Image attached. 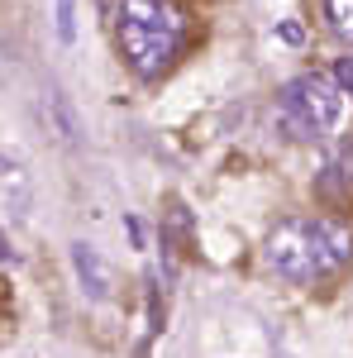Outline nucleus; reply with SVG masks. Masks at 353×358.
<instances>
[{"instance_id": "obj_7", "label": "nucleus", "mask_w": 353, "mask_h": 358, "mask_svg": "<svg viewBox=\"0 0 353 358\" xmlns=\"http://www.w3.org/2000/svg\"><path fill=\"white\" fill-rule=\"evenodd\" d=\"M57 38L62 43L77 38V0H57Z\"/></svg>"}, {"instance_id": "obj_8", "label": "nucleus", "mask_w": 353, "mask_h": 358, "mask_svg": "<svg viewBox=\"0 0 353 358\" xmlns=\"http://www.w3.org/2000/svg\"><path fill=\"white\" fill-rule=\"evenodd\" d=\"M334 77H339V86H344V91H353V57H344V62L334 67Z\"/></svg>"}, {"instance_id": "obj_6", "label": "nucleus", "mask_w": 353, "mask_h": 358, "mask_svg": "<svg viewBox=\"0 0 353 358\" xmlns=\"http://www.w3.org/2000/svg\"><path fill=\"white\" fill-rule=\"evenodd\" d=\"M325 20L344 43H353V0H325Z\"/></svg>"}, {"instance_id": "obj_9", "label": "nucleus", "mask_w": 353, "mask_h": 358, "mask_svg": "<svg viewBox=\"0 0 353 358\" xmlns=\"http://www.w3.org/2000/svg\"><path fill=\"white\" fill-rule=\"evenodd\" d=\"M0 258H10V248H5V234H0Z\"/></svg>"}, {"instance_id": "obj_3", "label": "nucleus", "mask_w": 353, "mask_h": 358, "mask_svg": "<svg viewBox=\"0 0 353 358\" xmlns=\"http://www.w3.org/2000/svg\"><path fill=\"white\" fill-rule=\"evenodd\" d=\"M268 268L296 287H310L320 273V258H315V244H310V220H282L268 234Z\"/></svg>"}, {"instance_id": "obj_1", "label": "nucleus", "mask_w": 353, "mask_h": 358, "mask_svg": "<svg viewBox=\"0 0 353 358\" xmlns=\"http://www.w3.org/2000/svg\"><path fill=\"white\" fill-rule=\"evenodd\" d=\"M115 43L138 82H158L187 43V15L177 0H115Z\"/></svg>"}, {"instance_id": "obj_4", "label": "nucleus", "mask_w": 353, "mask_h": 358, "mask_svg": "<svg viewBox=\"0 0 353 358\" xmlns=\"http://www.w3.org/2000/svg\"><path fill=\"white\" fill-rule=\"evenodd\" d=\"M310 244H315V258H320V273H339L344 263H353V229L334 215H315L310 220Z\"/></svg>"}, {"instance_id": "obj_2", "label": "nucleus", "mask_w": 353, "mask_h": 358, "mask_svg": "<svg viewBox=\"0 0 353 358\" xmlns=\"http://www.w3.org/2000/svg\"><path fill=\"white\" fill-rule=\"evenodd\" d=\"M277 120H282V129L291 138H305V143L329 138L344 124V86L320 77V72H305V77L282 86V96H277Z\"/></svg>"}, {"instance_id": "obj_5", "label": "nucleus", "mask_w": 353, "mask_h": 358, "mask_svg": "<svg viewBox=\"0 0 353 358\" xmlns=\"http://www.w3.org/2000/svg\"><path fill=\"white\" fill-rule=\"evenodd\" d=\"M72 268H77V277H82L86 292H91L96 301H106V296H110V273H106V263L96 258V248L72 244Z\"/></svg>"}]
</instances>
